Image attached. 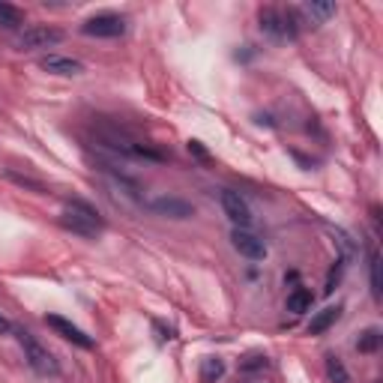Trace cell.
<instances>
[{"label":"cell","instance_id":"cell-3","mask_svg":"<svg viewBox=\"0 0 383 383\" xmlns=\"http://www.w3.org/2000/svg\"><path fill=\"white\" fill-rule=\"evenodd\" d=\"M58 42H63V30L60 27H48V25H33L25 27L15 39L18 51H42V48H54Z\"/></svg>","mask_w":383,"mask_h":383},{"label":"cell","instance_id":"cell-22","mask_svg":"<svg viewBox=\"0 0 383 383\" xmlns=\"http://www.w3.org/2000/svg\"><path fill=\"white\" fill-rule=\"evenodd\" d=\"M6 332H13V323H9L4 314H0V335H6Z\"/></svg>","mask_w":383,"mask_h":383},{"label":"cell","instance_id":"cell-17","mask_svg":"<svg viewBox=\"0 0 383 383\" xmlns=\"http://www.w3.org/2000/svg\"><path fill=\"white\" fill-rule=\"evenodd\" d=\"M222 375H224V363H222V359L207 356L204 363H201V380H204V383H216Z\"/></svg>","mask_w":383,"mask_h":383},{"label":"cell","instance_id":"cell-13","mask_svg":"<svg viewBox=\"0 0 383 383\" xmlns=\"http://www.w3.org/2000/svg\"><path fill=\"white\" fill-rule=\"evenodd\" d=\"M311 309V290L309 288H294L288 294V311L294 314H306Z\"/></svg>","mask_w":383,"mask_h":383},{"label":"cell","instance_id":"cell-6","mask_svg":"<svg viewBox=\"0 0 383 383\" xmlns=\"http://www.w3.org/2000/svg\"><path fill=\"white\" fill-rule=\"evenodd\" d=\"M231 243H234V249L240 252L243 257H249V261H264V257H267V243L252 228H234L231 231Z\"/></svg>","mask_w":383,"mask_h":383},{"label":"cell","instance_id":"cell-20","mask_svg":"<svg viewBox=\"0 0 383 383\" xmlns=\"http://www.w3.org/2000/svg\"><path fill=\"white\" fill-rule=\"evenodd\" d=\"M332 231V236H335V243H339V249H342V261H351L354 257V243H351V236H347L344 231H339V228H330Z\"/></svg>","mask_w":383,"mask_h":383},{"label":"cell","instance_id":"cell-14","mask_svg":"<svg viewBox=\"0 0 383 383\" xmlns=\"http://www.w3.org/2000/svg\"><path fill=\"white\" fill-rule=\"evenodd\" d=\"M383 342V332L377 330V326H368L365 332H359V339H356V351L359 354H375L377 347Z\"/></svg>","mask_w":383,"mask_h":383},{"label":"cell","instance_id":"cell-5","mask_svg":"<svg viewBox=\"0 0 383 383\" xmlns=\"http://www.w3.org/2000/svg\"><path fill=\"white\" fill-rule=\"evenodd\" d=\"M261 30L273 39H294L297 36L294 13H281V9H273V6L261 9Z\"/></svg>","mask_w":383,"mask_h":383},{"label":"cell","instance_id":"cell-7","mask_svg":"<svg viewBox=\"0 0 383 383\" xmlns=\"http://www.w3.org/2000/svg\"><path fill=\"white\" fill-rule=\"evenodd\" d=\"M45 323L51 326L54 332L60 335V339H66V342H72L75 347H84V351H93L96 347V342L90 339V335L84 332V330H78V326L72 323V321H66V318H60V314H45Z\"/></svg>","mask_w":383,"mask_h":383},{"label":"cell","instance_id":"cell-12","mask_svg":"<svg viewBox=\"0 0 383 383\" xmlns=\"http://www.w3.org/2000/svg\"><path fill=\"white\" fill-rule=\"evenodd\" d=\"M339 314H342V309L339 306H330V309H323V311H318L311 318V323H309V332L311 335H321V332H326L330 330V326L339 321Z\"/></svg>","mask_w":383,"mask_h":383},{"label":"cell","instance_id":"cell-4","mask_svg":"<svg viewBox=\"0 0 383 383\" xmlns=\"http://www.w3.org/2000/svg\"><path fill=\"white\" fill-rule=\"evenodd\" d=\"M81 33L84 36H93V39H117L126 33V18L114 15V13H99V15L84 21Z\"/></svg>","mask_w":383,"mask_h":383},{"label":"cell","instance_id":"cell-11","mask_svg":"<svg viewBox=\"0 0 383 383\" xmlns=\"http://www.w3.org/2000/svg\"><path fill=\"white\" fill-rule=\"evenodd\" d=\"M300 15L309 21V25H323L326 18L335 15V4H326V0H306L300 6Z\"/></svg>","mask_w":383,"mask_h":383},{"label":"cell","instance_id":"cell-18","mask_svg":"<svg viewBox=\"0 0 383 383\" xmlns=\"http://www.w3.org/2000/svg\"><path fill=\"white\" fill-rule=\"evenodd\" d=\"M6 180H13V183L21 186V189H30L33 195H45V192H48V189H45V186L39 183V180L25 177V174H18V171H6Z\"/></svg>","mask_w":383,"mask_h":383},{"label":"cell","instance_id":"cell-9","mask_svg":"<svg viewBox=\"0 0 383 383\" xmlns=\"http://www.w3.org/2000/svg\"><path fill=\"white\" fill-rule=\"evenodd\" d=\"M150 210L156 216H165V219H174V222H183L195 216V207L183 198H174V195H162V198H153L150 201Z\"/></svg>","mask_w":383,"mask_h":383},{"label":"cell","instance_id":"cell-19","mask_svg":"<svg viewBox=\"0 0 383 383\" xmlns=\"http://www.w3.org/2000/svg\"><path fill=\"white\" fill-rule=\"evenodd\" d=\"M368 273H371V294H375V300H380V257H377V249H371Z\"/></svg>","mask_w":383,"mask_h":383},{"label":"cell","instance_id":"cell-21","mask_svg":"<svg viewBox=\"0 0 383 383\" xmlns=\"http://www.w3.org/2000/svg\"><path fill=\"white\" fill-rule=\"evenodd\" d=\"M267 365V356H252V363H243V368H261Z\"/></svg>","mask_w":383,"mask_h":383},{"label":"cell","instance_id":"cell-15","mask_svg":"<svg viewBox=\"0 0 383 383\" xmlns=\"http://www.w3.org/2000/svg\"><path fill=\"white\" fill-rule=\"evenodd\" d=\"M21 25H25V13H21L18 6H13V4H0V27L18 30Z\"/></svg>","mask_w":383,"mask_h":383},{"label":"cell","instance_id":"cell-8","mask_svg":"<svg viewBox=\"0 0 383 383\" xmlns=\"http://www.w3.org/2000/svg\"><path fill=\"white\" fill-rule=\"evenodd\" d=\"M222 210H224V216H228L236 228H249V222H252V210L249 204H246V198L240 195V192H234V189H222Z\"/></svg>","mask_w":383,"mask_h":383},{"label":"cell","instance_id":"cell-16","mask_svg":"<svg viewBox=\"0 0 383 383\" xmlns=\"http://www.w3.org/2000/svg\"><path fill=\"white\" fill-rule=\"evenodd\" d=\"M326 377H330L332 383H351V375H347V368L344 363L335 354L326 356Z\"/></svg>","mask_w":383,"mask_h":383},{"label":"cell","instance_id":"cell-1","mask_svg":"<svg viewBox=\"0 0 383 383\" xmlns=\"http://www.w3.org/2000/svg\"><path fill=\"white\" fill-rule=\"evenodd\" d=\"M60 228L84 236V240H96V236L105 231V222L96 207H90L81 198H72V201H66V207L60 213Z\"/></svg>","mask_w":383,"mask_h":383},{"label":"cell","instance_id":"cell-2","mask_svg":"<svg viewBox=\"0 0 383 383\" xmlns=\"http://www.w3.org/2000/svg\"><path fill=\"white\" fill-rule=\"evenodd\" d=\"M18 342H21V347H25V359H27V365L36 371V375H42V377H58L60 375V363L54 359V354L45 347L42 342H36L33 335L27 332V330H21L18 332Z\"/></svg>","mask_w":383,"mask_h":383},{"label":"cell","instance_id":"cell-10","mask_svg":"<svg viewBox=\"0 0 383 383\" xmlns=\"http://www.w3.org/2000/svg\"><path fill=\"white\" fill-rule=\"evenodd\" d=\"M42 69L51 72V75H63V78H72V75H81L84 72V63L75 60V58H63V54H48L42 58Z\"/></svg>","mask_w":383,"mask_h":383}]
</instances>
